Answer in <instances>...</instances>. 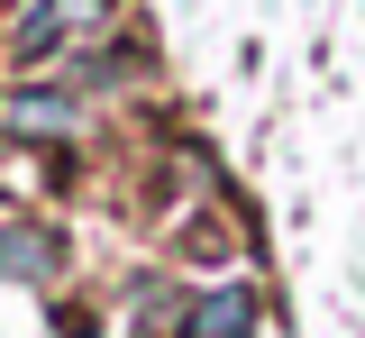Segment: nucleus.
Segmentation results:
<instances>
[{
	"label": "nucleus",
	"mask_w": 365,
	"mask_h": 338,
	"mask_svg": "<svg viewBox=\"0 0 365 338\" xmlns=\"http://www.w3.org/2000/svg\"><path fill=\"white\" fill-rule=\"evenodd\" d=\"M9 128H19V138H73V128H83V110H73V101H55V92H19V101H9Z\"/></svg>",
	"instance_id": "obj_2"
},
{
	"label": "nucleus",
	"mask_w": 365,
	"mask_h": 338,
	"mask_svg": "<svg viewBox=\"0 0 365 338\" xmlns=\"http://www.w3.org/2000/svg\"><path fill=\"white\" fill-rule=\"evenodd\" d=\"M256 329V302L247 292H220V302H201V338H247Z\"/></svg>",
	"instance_id": "obj_4"
},
{
	"label": "nucleus",
	"mask_w": 365,
	"mask_h": 338,
	"mask_svg": "<svg viewBox=\"0 0 365 338\" xmlns=\"http://www.w3.org/2000/svg\"><path fill=\"white\" fill-rule=\"evenodd\" d=\"M83 28H101V0H37L28 28H19V55H55L64 37H83Z\"/></svg>",
	"instance_id": "obj_1"
},
{
	"label": "nucleus",
	"mask_w": 365,
	"mask_h": 338,
	"mask_svg": "<svg viewBox=\"0 0 365 338\" xmlns=\"http://www.w3.org/2000/svg\"><path fill=\"white\" fill-rule=\"evenodd\" d=\"M0 275H28V284H46V275H55V247H46L37 229H9V238H0Z\"/></svg>",
	"instance_id": "obj_3"
}]
</instances>
